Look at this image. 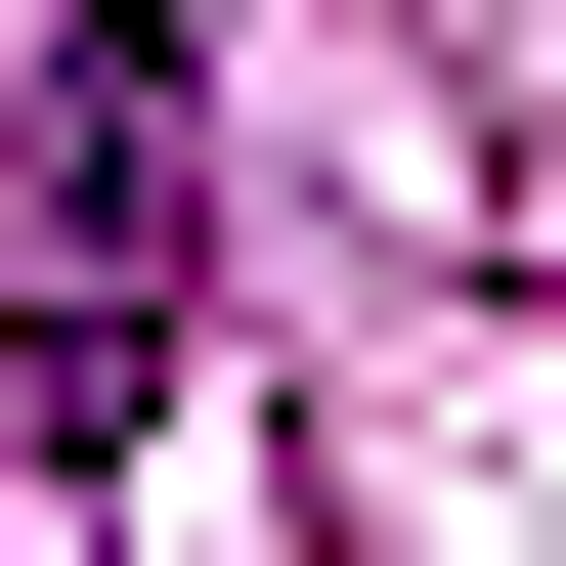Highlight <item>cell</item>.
Returning a JSON list of instances; mask_svg holds the SVG:
<instances>
[{
  "mask_svg": "<svg viewBox=\"0 0 566 566\" xmlns=\"http://www.w3.org/2000/svg\"><path fill=\"white\" fill-rule=\"evenodd\" d=\"M175 218H218V87H175V0H87V44H44V305H0V480H132V392H175Z\"/></svg>",
  "mask_w": 566,
  "mask_h": 566,
  "instance_id": "1",
  "label": "cell"
}]
</instances>
